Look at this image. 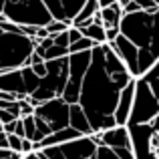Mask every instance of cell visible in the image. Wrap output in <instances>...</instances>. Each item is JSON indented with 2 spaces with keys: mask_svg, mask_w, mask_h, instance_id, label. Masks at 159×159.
<instances>
[{
  "mask_svg": "<svg viewBox=\"0 0 159 159\" xmlns=\"http://www.w3.org/2000/svg\"><path fill=\"white\" fill-rule=\"evenodd\" d=\"M131 79L135 77H131L127 65L111 48V44H95L77 101L89 117L93 131H103L117 125L113 113L119 101L121 89Z\"/></svg>",
  "mask_w": 159,
  "mask_h": 159,
  "instance_id": "6da1fadb",
  "label": "cell"
},
{
  "mask_svg": "<svg viewBox=\"0 0 159 159\" xmlns=\"http://www.w3.org/2000/svg\"><path fill=\"white\" fill-rule=\"evenodd\" d=\"M127 129L135 159H159V61L135 79Z\"/></svg>",
  "mask_w": 159,
  "mask_h": 159,
  "instance_id": "7a4b0ae2",
  "label": "cell"
},
{
  "mask_svg": "<svg viewBox=\"0 0 159 159\" xmlns=\"http://www.w3.org/2000/svg\"><path fill=\"white\" fill-rule=\"evenodd\" d=\"M119 30L139 48L141 77L159 61V6L151 10L123 12Z\"/></svg>",
  "mask_w": 159,
  "mask_h": 159,
  "instance_id": "3957f363",
  "label": "cell"
},
{
  "mask_svg": "<svg viewBox=\"0 0 159 159\" xmlns=\"http://www.w3.org/2000/svg\"><path fill=\"white\" fill-rule=\"evenodd\" d=\"M36 39L26 36L22 26L12 20L0 22V70L20 69L28 65V58L34 52Z\"/></svg>",
  "mask_w": 159,
  "mask_h": 159,
  "instance_id": "277c9868",
  "label": "cell"
},
{
  "mask_svg": "<svg viewBox=\"0 0 159 159\" xmlns=\"http://www.w3.org/2000/svg\"><path fill=\"white\" fill-rule=\"evenodd\" d=\"M66 79H69V54L61 58H52L47 61V73L40 77L39 87L32 91L30 95H26V101L30 105H40L43 101H48L52 97H62Z\"/></svg>",
  "mask_w": 159,
  "mask_h": 159,
  "instance_id": "5b68a950",
  "label": "cell"
},
{
  "mask_svg": "<svg viewBox=\"0 0 159 159\" xmlns=\"http://www.w3.org/2000/svg\"><path fill=\"white\" fill-rule=\"evenodd\" d=\"M69 113H70V103H66L62 97H52L48 101H43L40 105H36L34 107L36 133L32 143L40 141L48 133L66 127L69 125Z\"/></svg>",
  "mask_w": 159,
  "mask_h": 159,
  "instance_id": "8992f818",
  "label": "cell"
},
{
  "mask_svg": "<svg viewBox=\"0 0 159 159\" xmlns=\"http://www.w3.org/2000/svg\"><path fill=\"white\" fill-rule=\"evenodd\" d=\"M2 12L8 20L16 24H32V26H47L52 20L44 0H4Z\"/></svg>",
  "mask_w": 159,
  "mask_h": 159,
  "instance_id": "52a82bcc",
  "label": "cell"
},
{
  "mask_svg": "<svg viewBox=\"0 0 159 159\" xmlns=\"http://www.w3.org/2000/svg\"><path fill=\"white\" fill-rule=\"evenodd\" d=\"M93 51V48H91ZM91 51H79V52H69V79H66L62 99L66 103H77L79 93H81L83 77L87 73V66L91 62Z\"/></svg>",
  "mask_w": 159,
  "mask_h": 159,
  "instance_id": "ba28073f",
  "label": "cell"
},
{
  "mask_svg": "<svg viewBox=\"0 0 159 159\" xmlns=\"http://www.w3.org/2000/svg\"><path fill=\"white\" fill-rule=\"evenodd\" d=\"M109 44H111L113 51L119 54L121 61L127 65L131 77H135V79L139 77V48H137L125 34H121V32L115 36V40H111Z\"/></svg>",
  "mask_w": 159,
  "mask_h": 159,
  "instance_id": "9c48e42d",
  "label": "cell"
},
{
  "mask_svg": "<svg viewBox=\"0 0 159 159\" xmlns=\"http://www.w3.org/2000/svg\"><path fill=\"white\" fill-rule=\"evenodd\" d=\"M58 147L66 159H91V155L97 149V143L91 139V135H79L65 143H58Z\"/></svg>",
  "mask_w": 159,
  "mask_h": 159,
  "instance_id": "30bf717a",
  "label": "cell"
},
{
  "mask_svg": "<svg viewBox=\"0 0 159 159\" xmlns=\"http://www.w3.org/2000/svg\"><path fill=\"white\" fill-rule=\"evenodd\" d=\"M87 0H44L48 12L52 18L65 20V22H73V18L79 14V10L83 8Z\"/></svg>",
  "mask_w": 159,
  "mask_h": 159,
  "instance_id": "8fae6325",
  "label": "cell"
},
{
  "mask_svg": "<svg viewBox=\"0 0 159 159\" xmlns=\"http://www.w3.org/2000/svg\"><path fill=\"white\" fill-rule=\"evenodd\" d=\"M0 91L12 93L16 99L26 97V85H24V77L20 69H6L0 70Z\"/></svg>",
  "mask_w": 159,
  "mask_h": 159,
  "instance_id": "7c38bea8",
  "label": "cell"
},
{
  "mask_svg": "<svg viewBox=\"0 0 159 159\" xmlns=\"http://www.w3.org/2000/svg\"><path fill=\"white\" fill-rule=\"evenodd\" d=\"M133 99H135V79H131L119 93V101H117L115 113H113L117 125H127V119L131 115V107H133Z\"/></svg>",
  "mask_w": 159,
  "mask_h": 159,
  "instance_id": "4fadbf2b",
  "label": "cell"
},
{
  "mask_svg": "<svg viewBox=\"0 0 159 159\" xmlns=\"http://www.w3.org/2000/svg\"><path fill=\"white\" fill-rule=\"evenodd\" d=\"M99 145L107 147H131V135L127 125H113L109 129L99 131Z\"/></svg>",
  "mask_w": 159,
  "mask_h": 159,
  "instance_id": "5bb4252c",
  "label": "cell"
},
{
  "mask_svg": "<svg viewBox=\"0 0 159 159\" xmlns=\"http://www.w3.org/2000/svg\"><path fill=\"white\" fill-rule=\"evenodd\" d=\"M69 125L75 127L77 131H81L83 135H91L93 133V127L89 123V117L85 115L83 107L79 103H70V113H69Z\"/></svg>",
  "mask_w": 159,
  "mask_h": 159,
  "instance_id": "9a60e30c",
  "label": "cell"
},
{
  "mask_svg": "<svg viewBox=\"0 0 159 159\" xmlns=\"http://www.w3.org/2000/svg\"><path fill=\"white\" fill-rule=\"evenodd\" d=\"M99 10H101V6H99L97 0H87V2L83 4V8L79 10V14L73 18L70 26L81 28V26H87V24H91V22H93V16L97 14Z\"/></svg>",
  "mask_w": 159,
  "mask_h": 159,
  "instance_id": "2e32d148",
  "label": "cell"
},
{
  "mask_svg": "<svg viewBox=\"0 0 159 159\" xmlns=\"http://www.w3.org/2000/svg\"><path fill=\"white\" fill-rule=\"evenodd\" d=\"M101 18H103V26L105 28H119L121 18H123V6L119 2H115L111 6L101 8Z\"/></svg>",
  "mask_w": 159,
  "mask_h": 159,
  "instance_id": "e0dca14e",
  "label": "cell"
},
{
  "mask_svg": "<svg viewBox=\"0 0 159 159\" xmlns=\"http://www.w3.org/2000/svg\"><path fill=\"white\" fill-rule=\"evenodd\" d=\"M81 34H83V36H89V39H93L97 44L107 43L105 26H103V24H99V22H91V24H87V26H81Z\"/></svg>",
  "mask_w": 159,
  "mask_h": 159,
  "instance_id": "ac0fdd59",
  "label": "cell"
},
{
  "mask_svg": "<svg viewBox=\"0 0 159 159\" xmlns=\"http://www.w3.org/2000/svg\"><path fill=\"white\" fill-rule=\"evenodd\" d=\"M95 40L89 39V36H81V39H77L75 43L69 44V52H79V51H91V48L95 47Z\"/></svg>",
  "mask_w": 159,
  "mask_h": 159,
  "instance_id": "d6986e66",
  "label": "cell"
},
{
  "mask_svg": "<svg viewBox=\"0 0 159 159\" xmlns=\"http://www.w3.org/2000/svg\"><path fill=\"white\" fill-rule=\"evenodd\" d=\"M91 159H121V157L115 153V149H113V147L97 145V149H95V153L91 155Z\"/></svg>",
  "mask_w": 159,
  "mask_h": 159,
  "instance_id": "ffe728a7",
  "label": "cell"
},
{
  "mask_svg": "<svg viewBox=\"0 0 159 159\" xmlns=\"http://www.w3.org/2000/svg\"><path fill=\"white\" fill-rule=\"evenodd\" d=\"M70 24L69 22H65V20H57V18H52L51 22L47 24V30H48V34H57V32H62V30H66Z\"/></svg>",
  "mask_w": 159,
  "mask_h": 159,
  "instance_id": "44dd1931",
  "label": "cell"
},
{
  "mask_svg": "<svg viewBox=\"0 0 159 159\" xmlns=\"http://www.w3.org/2000/svg\"><path fill=\"white\" fill-rule=\"evenodd\" d=\"M6 139H8V147H10L12 151H20V149H22V137H18L16 133H6Z\"/></svg>",
  "mask_w": 159,
  "mask_h": 159,
  "instance_id": "7402d4cb",
  "label": "cell"
},
{
  "mask_svg": "<svg viewBox=\"0 0 159 159\" xmlns=\"http://www.w3.org/2000/svg\"><path fill=\"white\" fill-rule=\"evenodd\" d=\"M0 159H22V153L12 151L10 147H0Z\"/></svg>",
  "mask_w": 159,
  "mask_h": 159,
  "instance_id": "603a6c76",
  "label": "cell"
},
{
  "mask_svg": "<svg viewBox=\"0 0 159 159\" xmlns=\"http://www.w3.org/2000/svg\"><path fill=\"white\" fill-rule=\"evenodd\" d=\"M115 153L121 159H135V155H133V147H115Z\"/></svg>",
  "mask_w": 159,
  "mask_h": 159,
  "instance_id": "cb8c5ba5",
  "label": "cell"
},
{
  "mask_svg": "<svg viewBox=\"0 0 159 159\" xmlns=\"http://www.w3.org/2000/svg\"><path fill=\"white\" fill-rule=\"evenodd\" d=\"M14 119H18V117H16L12 111L0 107V123H2V125H4V123H10V121H14Z\"/></svg>",
  "mask_w": 159,
  "mask_h": 159,
  "instance_id": "d4e9b609",
  "label": "cell"
},
{
  "mask_svg": "<svg viewBox=\"0 0 159 159\" xmlns=\"http://www.w3.org/2000/svg\"><path fill=\"white\" fill-rule=\"evenodd\" d=\"M32 113H34V105H30L26 99H20V117L32 115Z\"/></svg>",
  "mask_w": 159,
  "mask_h": 159,
  "instance_id": "484cf974",
  "label": "cell"
},
{
  "mask_svg": "<svg viewBox=\"0 0 159 159\" xmlns=\"http://www.w3.org/2000/svg\"><path fill=\"white\" fill-rule=\"evenodd\" d=\"M30 69L34 70L39 77H43L44 73H47V61H39V62H32L30 65Z\"/></svg>",
  "mask_w": 159,
  "mask_h": 159,
  "instance_id": "4316f807",
  "label": "cell"
},
{
  "mask_svg": "<svg viewBox=\"0 0 159 159\" xmlns=\"http://www.w3.org/2000/svg\"><path fill=\"white\" fill-rule=\"evenodd\" d=\"M137 4H139V8L141 10H151V8H155V6H159L157 2H153V0H135Z\"/></svg>",
  "mask_w": 159,
  "mask_h": 159,
  "instance_id": "83f0119b",
  "label": "cell"
},
{
  "mask_svg": "<svg viewBox=\"0 0 159 159\" xmlns=\"http://www.w3.org/2000/svg\"><path fill=\"white\" fill-rule=\"evenodd\" d=\"M34 149V143H32V139H28V137H22V149L20 151L22 153H28V151H32Z\"/></svg>",
  "mask_w": 159,
  "mask_h": 159,
  "instance_id": "f1b7e54d",
  "label": "cell"
},
{
  "mask_svg": "<svg viewBox=\"0 0 159 159\" xmlns=\"http://www.w3.org/2000/svg\"><path fill=\"white\" fill-rule=\"evenodd\" d=\"M14 133L18 137H24V123H22V117L16 119V127H14Z\"/></svg>",
  "mask_w": 159,
  "mask_h": 159,
  "instance_id": "f546056e",
  "label": "cell"
},
{
  "mask_svg": "<svg viewBox=\"0 0 159 159\" xmlns=\"http://www.w3.org/2000/svg\"><path fill=\"white\" fill-rule=\"evenodd\" d=\"M22 159H43V157H40L39 149H32V151H28V153H22Z\"/></svg>",
  "mask_w": 159,
  "mask_h": 159,
  "instance_id": "4dcf8cb0",
  "label": "cell"
},
{
  "mask_svg": "<svg viewBox=\"0 0 159 159\" xmlns=\"http://www.w3.org/2000/svg\"><path fill=\"white\" fill-rule=\"evenodd\" d=\"M105 32H107V43H111V40H115V36L119 34V28H105Z\"/></svg>",
  "mask_w": 159,
  "mask_h": 159,
  "instance_id": "1f68e13d",
  "label": "cell"
},
{
  "mask_svg": "<svg viewBox=\"0 0 159 159\" xmlns=\"http://www.w3.org/2000/svg\"><path fill=\"white\" fill-rule=\"evenodd\" d=\"M97 2H99V6H101V8H105V6H111V4L119 2V0H97Z\"/></svg>",
  "mask_w": 159,
  "mask_h": 159,
  "instance_id": "d6a6232c",
  "label": "cell"
},
{
  "mask_svg": "<svg viewBox=\"0 0 159 159\" xmlns=\"http://www.w3.org/2000/svg\"><path fill=\"white\" fill-rule=\"evenodd\" d=\"M0 147H8V139H6L4 131H0Z\"/></svg>",
  "mask_w": 159,
  "mask_h": 159,
  "instance_id": "836d02e7",
  "label": "cell"
},
{
  "mask_svg": "<svg viewBox=\"0 0 159 159\" xmlns=\"http://www.w3.org/2000/svg\"><path fill=\"white\" fill-rule=\"evenodd\" d=\"M129 2H131V0H119V4H121V6H125V4H129Z\"/></svg>",
  "mask_w": 159,
  "mask_h": 159,
  "instance_id": "e575fe53",
  "label": "cell"
},
{
  "mask_svg": "<svg viewBox=\"0 0 159 159\" xmlns=\"http://www.w3.org/2000/svg\"><path fill=\"white\" fill-rule=\"evenodd\" d=\"M0 131H2V123H0Z\"/></svg>",
  "mask_w": 159,
  "mask_h": 159,
  "instance_id": "d590c367",
  "label": "cell"
},
{
  "mask_svg": "<svg viewBox=\"0 0 159 159\" xmlns=\"http://www.w3.org/2000/svg\"><path fill=\"white\" fill-rule=\"evenodd\" d=\"M153 2H157V4H159V0H153Z\"/></svg>",
  "mask_w": 159,
  "mask_h": 159,
  "instance_id": "8d00e7d4",
  "label": "cell"
}]
</instances>
